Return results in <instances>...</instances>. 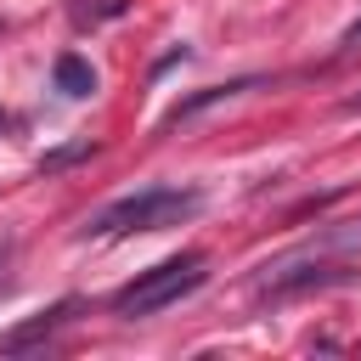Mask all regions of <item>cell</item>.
Here are the masks:
<instances>
[{
    "label": "cell",
    "instance_id": "obj_4",
    "mask_svg": "<svg viewBox=\"0 0 361 361\" xmlns=\"http://www.w3.org/2000/svg\"><path fill=\"white\" fill-rule=\"evenodd\" d=\"M355 39H361V23H355V28H350V34H344V45H355Z\"/></svg>",
    "mask_w": 361,
    "mask_h": 361
},
{
    "label": "cell",
    "instance_id": "obj_3",
    "mask_svg": "<svg viewBox=\"0 0 361 361\" xmlns=\"http://www.w3.org/2000/svg\"><path fill=\"white\" fill-rule=\"evenodd\" d=\"M56 90H62V96H90V90H96L90 62H85V56H73V51H68V56H56Z\"/></svg>",
    "mask_w": 361,
    "mask_h": 361
},
{
    "label": "cell",
    "instance_id": "obj_1",
    "mask_svg": "<svg viewBox=\"0 0 361 361\" xmlns=\"http://www.w3.org/2000/svg\"><path fill=\"white\" fill-rule=\"evenodd\" d=\"M197 192H180V186H141L118 203H107L85 231L96 237H124V231H164V226H180L186 214H197Z\"/></svg>",
    "mask_w": 361,
    "mask_h": 361
},
{
    "label": "cell",
    "instance_id": "obj_5",
    "mask_svg": "<svg viewBox=\"0 0 361 361\" xmlns=\"http://www.w3.org/2000/svg\"><path fill=\"white\" fill-rule=\"evenodd\" d=\"M0 265H6V254H0Z\"/></svg>",
    "mask_w": 361,
    "mask_h": 361
},
{
    "label": "cell",
    "instance_id": "obj_2",
    "mask_svg": "<svg viewBox=\"0 0 361 361\" xmlns=\"http://www.w3.org/2000/svg\"><path fill=\"white\" fill-rule=\"evenodd\" d=\"M192 288H203V254H175V259H158L152 271H141L130 288H118L113 310L118 316H158V310L180 305Z\"/></svg>",
    "mask_w": 361,
    "mask_h": 361
}]
</instances>
